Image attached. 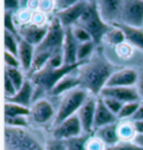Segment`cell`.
<instances>
[{
    "instance_id": "43",
    "label": "cell",
    "mask_w": 143,
    "mask_h": 150,
    "mask_svg": "<svg viewBox=\"0 0 143 150\" xmlns=\"http://www.w3.org/2000/svg\"><path fill=\"white\" fill-rule=\"evenodd\" d=\"M48 64H49L51 67H54V69H59V67H62L63 65H65V64H64V56H63V53H59V54L54 55V56L49 59Z\"/></svg>"
},
{
    "instance_id": "25",
    "label": "cell",
    "mask_w": 143,
    "mask_h": 150,
    "mask_svg": "<svg viewBox=\"0 0 143 150\" xmlns=\"http://www.w3.org/2000/svg\"><path fill=\"white\" fill-rule=\"evenodd\" d=\"M118 137L121 141H125V142H129V141H133L134 137L137 136V131L134 129V125L133 123H121L118 128Z\"/></svg>"
},
{
    "instance_id": "41",
    "label": "cell",
    "mask_w": 143,
    "mask_h": 150,
    "mask_svg": "<svg viewBox=\"0 0 143 150\" xmlns=\"http://www.w3.org/2000/svg\"><path fill=\"white\" fill-rule=\"evenodd\" d=\"M55 8V1L51 0H42L39 1V11H42L43 13H49Z\"/></svg>"
},
{
    "instance_id": "16",
    "label": "cell",
    "mask_w": 143,
    "mask_h": 150,
    "mask_svg": "<svg viewBox=\"0 0 143 150\" xmlns=\"http://www.w3.org/2000/svg\"><path fill=\"white\" fill-rule=\"evenodd\" d=\"M118 115H115L113 112L108 110V108L105 105L103 99L101 98L97 100L96 103V112H95V120H94V128L100 129L102 127L108 125H114L118 120Z\"/></svg>"
},
{
    "instance_id": "7",
    "label": "cell",
    "mask_w": 143,
    "mask_h": 150,
    "mask_svg": "<svg viewBox=\"0 0 143 150\" xmlns=\"http://www.w3.org/2000/svg\"><path fill=\"white\" fill-rule=\"evenodd\" d=\"M120 24L131 27L143 28V1L125 0L123 1L122 19Z\"/></svg>"
},
{
    "instance_id": "46",
    "label": "cell",
    "mask_w": 143,
    "mask_h": 150,
    "mask_svg": "<svg viewBox=\"0 0 143 150\" xmlns=\"http://www.w3.org/2000/svg\"><path fill=\"white\" fill-rule=\"evenodd\" d=\"M19 1L17 0H5V9L6 11H13L19 9Z\"/></svg>"
},
{
    "instance_id": "38",
    "label": "cell",
    "mask_w": 143,
    "mask_h": 150,
    "mask_svg": "<svg viewBox=\"0 0 143 150\" xmlns=\"http://www.w3.org/2000/svg\"><path fill=\"white\" fill-rule=\"evenodd\" d=\"M18 92V90L17 88L15 86V84H13L11 80L5 74V94H6L7 98H13L16 95V93Z\"/></svg>"
},
{
    "instance_id": "40",
    "label": "cell",
    "mask_w": 143,
    "mask_h": 150,
    "mask_svg": "<svg viewBox=\"0 0 143 150\" xmlns=\"http://www.w3.org/2000/svg\"><path fill=\"white\" fill-rule=\"evenodd\" d=\"M5 63H6L7 67H13V69H19L20 62L17 56H15L13 54L8 53L5 50Z\"/></svg>"
},
{
    "instance_id": "45",
    "label": "cell",
    "mask_w": 143,
    "mask_h": 150,
    "mask_svg": "<svg viewBox=\"0 0 143 150\" xmlns=\"http://www.w3.org/2000/svg\"><path fill=\"white\" fill-rule=\"evenodd\" d=\"M76 1H72V0H58V1H55V8L57 9V13L58 11H62L64 9L68 8L72 5H74Z\"/></svg>"
},
{
    "instance_id": "20",
    "label": "cell",
    "mask_w": 143,
    "mask_h": 150,
    "mask_svg": "<svg viewBox=\"0 0 143 150\" xmlns=\"http://www.w3.org/2000/svg\"><path fill=\"white\" fill-rule=\"evenodd\" d=\"M35 46L27 43L26 40L21 39L19 43V52H18V58L20 65L25 71L31 69L34 57H35Z\"/></svg>"
},
{
    "instance_id": "37",
    "label": "cell",
    "mask_w": 143,
    "mask_h": 150,
    "mask_svg": "<svg viewBox=\"0 0 143 150\" xmlns=\"http://www.w3.org/2000/svg\"><path fill=\"white\" fill-rule=\"evenodd\" d=\"M87 150H105V144L101 141L99 138L92 137L88 139L86 144Z\"/></svg>"
},
{
    "instance_id": "6",
    "label": "cell",
    "mask_w": 143,
    "mask_h": 150,
    "mask_svg": "<svg viewBox=\"0 0 143 150\" xmlns=\"http://www.w3.org/2000/svg\"><path fill=\"white\" fill-rule=\"evenodd\" d=\"M87 99H88V92L82 86L67 92L59 105L55 120V125H61L63 121L68 119L69 117L77 114L76 112H78V110L86 102Z\"/></svg>"
},
{
    "instance_id": "34",
    "label": "cell",
    "mask_w": 143,
    "mask_h": 150,
    "mask_svg": "<svg viewBox=\"0 0 143 150\" xmlns=\"http://www.w3.org/2000/svg\"><path fill=\"white\" fill-rule=\"evenodd\" d=\"M7 127L11 128H25L28 125V120L26 117H15V118H5Z\"/></svg>"
},
{
    "instance_id": "27",
    "label": "cell",
    "mask_w": 143,
    "mask_h": 150,
    "mask_svg": "<svg viewBox=\"0 0 143 150\" xmlns=\"http://www.w3.org/2000/svg\"><path fill=\"white\" fill-rule=\"evenodd\" d=\"M89 138H91L89 134L84 133L82 136H78V137H75L66 140L67 150H87L86 144Z\"/></svg>"
},
{
    "instance_id": "12",
    "label": "cell",
    "mask_w": 143,
    "mask_h": 150,
    "mask_svg": "<svg viewBox=\"0 0 143 150\" xmlns=\"http://www.w3.org/2000/svg\"><path fill=\"white\" fill-rule=\"evenodd\" d=\"M48 28H49V25L37 26L34 24H27L20 28L19 35H20L21 39H24L27 43L37 47L38 45L43 43V40L48 33Z\"/></svg>"
},
{
    "instance_id": "35",
    "label": "cell",
    "mask_w": 143,
    "mask_h": 150,
    "mask_svg": "<svg viewBox=\"0 0 143 150\" xmlns=\"http://www.w3.org/2000/svg\"><path fill=\"white\" fill-rule=\"evenodd\" d=\"M105 150H143V149L140 148V147H137L133 141H129V142L120 141L118 144H114V146L107 147Z\"/></svg>"
},
{
    "instance_id": "47",
    "label": "cell",
    "mask_w": 143,
    "mask_h": 150,
    "mask_svg": "<svg viewBox=\"0 0 143 150\" xmlns=\"http://www.w3.org/2000/svg\"><path fill=\"white\" fill-rule=\"evenodd\" d=\"M134 121H143V103L140 104L137 111L135 112V114L132 117Z\"/></svg>"
},
{
    "instance_id": "32",
    "label": "cell",
    "mask_w": 143,
    "mask_h": 150,
    "mask_svg": "<svg viewBox=\"0 0 143 150\" xmlns=\"http://www.w3.org/2000/svg\"><path fill=\"white\" fill-rule=\"evenodd\" d=\"M5 30L9 31L10 34L15 35L17 38L21 39L20 35H19V31L17 30V27L13 23V13L10 11H5Z\"/></svg>"
},
{
    "instance_id": "31",
    "label": "cell",
    "mask_w": 143,
    "mask_h": 150,
    "mask_svg": "<svg viewBox=\"0 0 143 150\" xmlns=\"http://www.w3.org/2000/svg\"><path fill=\"white\" fill-rule=\"evenodd\" d=\"M72 31H73L74 37L76 38V40H77L80 44L87 43V42H93L91 35H89L84 28H82L80 26H77V25L73 26V27H72Z\"/></svg>"
},
{
    "instance_id": "10",
    "label": "cell",
    "mask_w": 143,
    "mask_h": 150,
    "mask_svg": "<svg viewBox=\"0 0 143 150\" xmlns=\"http://www.w3.org/2000/svg\"><path fill=\"white\" fill-rule=\"evenodd\" d=\"M83 128L77 114L69 117L68 119L63 121L61 125L55 127L54 129V138L59 140H68L72 138L82 136Z\"/></svg>"
},
{
    "instance_id": "48",
    "label": "cell",
    "mask_w": 143,
    "mask_h": 150,
    "mask_svg": "<svg viewBox=\"0 0 143 150\" xmlns=\"http://www.w3.org/2000/svg\"><path fill=\"white\" fill-rule=\"evenodd\" d=\"M27 8L29 9V10H36L38 11V9H39V1L37 0H30V1H28L27 2Z\"/></svg>"
},
{
    "instance_id": "3",
    "label": "cell",
    "mask_w": 143,
    "mask_h": 150,
    "mask_svg": "<svg viewBox=\"0 0 143 150\" xmlns=\"http://www.w3.org/2000/svg\"><path fill=\"white\" fill-rule=\"evenodd\" d=\"M91 35L95 44H100L104 39L106 33L111 29L112 26L106 24L102 19L97 8V1H88L86 11L82 16V18L76 24Z\"/></svg>"
},
{
    "instance_id": "33",
    "label": "cell",
    "mask_w": 143,
    "mask_h": 150,
    "mask_svg": "<svg viewBox=\"0 0 143 150\" xmlns=\"http://www.w3.org/2000/svg\"><path fill=\"white\" fill-rule=\"evenodd\" d=\"M102 99L104 101L105 105L108 108V110L114 113L115 115H118V113L122 110L124 103L118 100H115V99H112V98H102Z\"/></svg>"
},
{
    "instance_id": "4",
    "label": "cell",
    "mask_w": 143,
    "mask_h": 150,
    "mask_svg": "<svg viewBox=\"0 0 143 150\" xmlns=\"http://www.w3.org/2000/svg\"><path fill=\"white\" fill-rule=\"evenodd\" d=\"M64 40H65V28L55 16L50 21L46 37L43 40V43L35 48V53L47 54L51 58L54 55L63 53Z\"/></svg>"
},
{
    "instance_id": "19",
    "label": "cell",
    "mask_w": 143,
    "mask_h": 150,
    "mask_svg": "<svg viewBox=\"0 0 143 150\" xmlns=\"http://www.w3.org/2000/svg\"><path fill=\"white\" fill-rule=\"evenodd\" d=\"M114 26H118V28H121L123 30L128 44L143 50V28L131 27V26H126L124 24H116Z\"/></svg>"
},
{
    "instance_id": "9",
    "label": "cell",
    "mask_w": 143,
    "mask_h": 150,
    "mask_svg": "<svg viewBox=\"0 0 143 150\" xmlns=\"http://www.w3.org/2000/svg\"><path fill=\"white\" fill-rule=\"evenodd\" d=\"M87 6H88V1H76L70 7L56 13V17L65 29L70 28L78 23V20L86 11Z\"/></svg>"
},
{
    "instance_id": "13",
    "label": "cell",
    "mask_w": 143,
    "mask_h": 150,
    "mask_svg": "<svg viewBox=\"0 0 143 150\" xmlns=\"http://www.w3.org/2000/svg\"><path fill=\"white\" fill-rule=\"evenodd\" d=\"M101 98H112L123 103L139 102L140 94L135 88H104L101 92Z\"/></svg>"
},
{
    "instance_id": "11",
    "label": "cell",
    "mask_w": 143,
    "mask_h": 150,
    "mask_svg": "<svg viewBox=\"0 0 143 150\" xmlns=\"http://www.w3.org/2000/svg\"><path fill=\"white\" fill-rule=\"evenodd\" d=\"M139 82V74L132 69H123L116 71L110 77L105 88H133Z\"/></svg>"
},
{
    "instance_id": "51",
    "label": "cell",
    "mask_w": 143,
    "mask_h": 150,
    "mask_svg": "<svg viewBox=\"0 0 143 150\" xmlns=\"http://www.w3.org/2000/svg\"><path fill=\"white\" fill-rule=\"evenodd\" d=\"M134 129L137 133H140V134H143V121H134Z\"/></svg>"
},
{
    "instance_id": "5",
    "label": "cell",
    "mask_w": 143,
    "mask_h": 150,
    "mask_svg": "<svg viewBox=\"0 0 143 150\" xmlns=\"http://www.w3.org/2000/svg\"><path fill=\"white\" fill-rule=\"evenodd\" d=\"M5 150H45L28 131L21 128L6 127Z\"/></svg>"
},
{
    "instance_id": "44",
    "label": "cell",
    "mask_w": 143,
    "mask_h": 150,
    "mask_svg": "<svg viewBox=\"0 0 143 150\" xmlns=\"http://www.w3.org/2000/svg\"><path fill=\"white\" fill-rule=\"evenodd\" d=\"M18 18H19V20L23 23V24L27 25L29 21H31V18H32V13H31V11L29 10V9L25 8V9H21V10H19Z\"/></svg>"
},
{
    "instance_id": "2",
    "label": "cell",
    "mask_w": 143,
    "mask_h": 150,
    "mask_svg": "<svg viewBox=\"0 0 143 150\" xmlns=\"http://www.w3.org/2000/svg\"><path fill=\"white\" fill-rule=\"evenodd\" d=\"M84 63L85 62H78L74 65H63L59 69H54L49 64H47L43 69H40L37 73H34V75L31 76V81L36 85L39 93L47 91L50 92L64 76L72 74V72L78 71V67L82 66Z\"/></svg>"
},
{
    "instance_id": "21",
    "label": "cell",
    "mask_w": 143,
    "mask_h": 150,
    "mask_svg": "<svg viewBox=\"0 0 143 150\" xmlns=\"http://www.w3.org/2000/svg\"><path fill=\"white\" fill-rule=\"evenodd\" d=\"M118 125H108L105 127H102L100 129H97L96 131V138H99L101 141L104 144L110 146H114V144H118L121 140L118 137Z\"/></svg>"
},
{
    "instance_id": "36",
    "label": "cell",
    "mask_w": 143,
    "mask_h": 150,
    "mask_svg": "<svg viewBox=\"0 0 143 150\" xmlns=\"http://www.w3.org/2000/svg\"><path fill=\"white\" fill-rule=\"evenodd\" d=\"M45 150H67L66 140H59L54 138L53 140H49L46 144Z\"/></svg>"
},
{
    "instance_id": "18",
    "label": "cell",
    "mask_w": 143,
    "mask_h": 150,
    "mask_svg": "<svg viewBox=\"0 0 143 150\" xmlns=\"http://www.w3.org/2000/svg\"><path fill=\"white\" fill-rule=\"evenodd\" d=\"M32 96H34V85H32V82L27 80V81H25L21 88L16 93L15 96L7 98V102L16 103V104H19V105L29 108Z\"/></svg>"
},
{
    "instance_id": "14",
    "label": "cell",
    "mask_w": 143,
    "mask_h": 150,
    "mask_svg": "<svg viewBox=\"0 0 143 150\" xmlns=\"http://www.w3.org/2000/svg\"><path fill=\"white\" fill-rule=\"evenodd\" d=\"M96 103L97 100L94 98H88L86 102L82 105L78 110L77 115L81 121L83 132L88 134L94 128V120H95V112H96Z\"/></svg>"
},
{
    "instance_id": "8",
    "label": "cell",
    "mask_w": 143,
    "mask_h": 150,
    "mask_svg": "<svg viewBox=\"0 0 143 150\" xmlns=\"http://www.w3.org/2000/svg\"><path fill=\"white\" fill-rule=\"evenodd\" d=\"M97 8L102 19L108 25H116L121 23L123 1L120 0H101L97 1Z\"/></svg>"
},
{
    "instance_id": "39",
    "label": "cell",
    "mask_w": 143,
    "mask_h": 150,
    "mask_svg": "<svg viewBox=\"0 0 143 150\" xmlns=\"http://www.w3.org/2000/svg\"><path fill=\"white\" fill-rule=\"evenodd\" d=\"M132 46L130 44H126V43H123V44L118 45L116 47V53L120 57L122 58H129V57L132 55Z\"/></svg>"
},
{
    "instance_id": "29",
    "label": "cell",
    "mask_w": 143,
    "mask_h": 150,
    "mask_svg": "<svg viewBox=\"0 0 143 150\" xmlns=\"http://www.w3.org/2000/svg\"><path fill=\"white\" fill-rule=\"evenodd\" d=\"M94 46H95L94 42H87V43L80 44L78 53H77L78 62H86L87 57H89V55L93 53Z\"/></svg>"
},
{
    "instance_id": "26",
    "label": "cell",
    "mask_w": 143,
    "mask_h": 150,
    "mask_svg": "<svg viewBox=\"0 0 143 150\" xmlns=\"http://www.w3.org/2000/svg\"><path fill=\"white\" fill-rule=\"evenodd\" d=\"M21 39L17 38L15 35L10 34L9 31L5 30V50L6 52L13 54L15 56L18 57L19 52V43Z\"/></svg>"
},
{
    "instance_id": "1",
    "label": "cell",
    "mask_w": 143,
    "mask_h": 150,
    "mask_svg": "<svg viewBox=\"0 0 143 150\" xmlns=\"http://www.w3.org/2000/svg\"><path fill=\"white\" fill-rule=\"evenodd\" d=\"M77 72L82 88L93 94H101L110 77L116 71L108 61L99 56L85 62Z\"/></svg>"
},
{
    "instance_id": "15",
    "label": "cell",
    "mask_w": 143,
    "mask_h": 150,
    "mask_svg": "<svg viewBox=\"0 0 143 150\" xmlns=\"http://www.w3.org/2000/svg\"><path fill=\"white\" fill-rule=\"evenodd\" d=\"M80 43L76 40L73 35L72 27L65 29V40L63 46V56H64V64L65 65H74L78 63L77 53H78Z\"/></svg>"
},
{
    "instance_id": "23",
    "label": "cell",
    "mask_w": 143,
    "mask_h": 150,
    "mask_svg": "<svg viewBox=\"0 0 143 150\" xmlns=\"http://www.w3.org/2000/svg\"><path fill=\"white\" fill-rule=\"evenodd\" d=\"M107 44L112 45V46H116L125 43V35L123 30L121 28H118V26H112L111 29L106 33V35L104 36V39Z\"/></svg>"
},
{
    "instance_id": "28",
    "label": "cell",
    "mask_w": 143,
    "mask_h": 150,
    "mask_svg": "<svg viewBox=\"0 0 143 150\" xmlns=\"http://www.w3.org/2000/svg\"><path fill=\"white\" fill-rule=\"evenodd\" d=\"M5 74L11 80L13 84H15V86L17 88V90H20L21 86L24 85V83H25V80H24V75L23 73L19 71V69H13V67H7L5 69Z\"/></svg>"
},
{
    "instance_id": "49",
    "label": "cell",
    "mask_w": 143,
    "mask_h": 150,
    "mask_svg": "<svg viewBox=\"0 0 143 150\" xmlns=\"http://www.w3.org/2000/svg\"><path fill=\"white\" fill-rule=\"evenodd\" d=\"M137 92L140 94V96L143 99V73L139 75V82H137Z\"/></svg>"
},
{
    "instance_id": "30",
    "label": "cell",
    "mask_w": 143,
    "mask_h": 150,
    "mask_svg": "<svg viewBox=\"0 0 143 150\" xmlns=\"http://www.w3.org/2000/svg\"><path fill=\"white\" fill-rule=\"evenodd\" d=\"M140 102H130V103H125L122 110L118 113V119H125V118H130L133 117L135 112L137 111L139 106H140Z\"/></svg>"
},
{
    "instance_id": "50",
    "label": "cell",
    "mask_w": 143,
    "mask_h": 150,
    "mask_svg": "<svg viewBox=\"0 0 143 150\" xmlns=\"http://www.w3.org/2000/svg\"><path fill=\"white\" fill-rule=\"evenodd\" d=\"M133 142L137 144V147L142 148L143 149V134H140V133H137V136L133 139Z\"/></svg>"
},
{
    "instance_id": "24",
    "label": "cell",
    "mask_w": 143,
    "mask_h": 150,
    "mask_svg": "<svg viewBox=\"0 0 143 150\" xmlns=\"http://www.w3.org/2000/svg\"><path fill=\"white\" fill-rule=\"evenodd\" d=\"M30 115L29 108L19 105L16 103L6 102L5 103V118H15V117H28Z\"/></svg>"
},
{
    "instance_id": "17",
    "label": "cell",
    "mask_w": 143,
    "mask_h": 150,
    "mask_svg": "<svg viewBox=\"0 0 143 150\" xmlns=\"http://www.w3.org/2000/svg\"><path fill=\"white\" fill-rule=\"evenodd\" d=\"M54 115V109L48 101L39 100L37 101L30 110V117L36 123H46Z\"/></svg>"
},
{
    "instance_id": "22",
    "label": "cell",
    "mask_w": 143,
    "mask_h": 150,
    "mask_svg": "<svg viewBox=\"0 0 143 150\" xmlns=\"http://www.w3.org/2000/svg\"><path fill=\"white\" fill-rule=\"evenodd\" d=\"M80 86H81V82H80L78 76L68 74L64 76L62 80L53 88V90L50 91V94L56 96V95H59L64 92H69V91L80 88Z\"/></svg>"
},
{
    "instance_id": "42",
    "label": "cell",
    "mask_w": 143,
    "mask_h": 150,
    "mask_svg": "<svg viewBox=\"0 0 143 150\" xmlns=\"http://www.w3.org/2000/svg\"><path fill=\"white\" fill-rule=\"evenodd\" d=\"M46 17L45 13H43L42 11H35L32 13V18H31V24L37 26H46Z\"/></svg>"
}]
</instances>
